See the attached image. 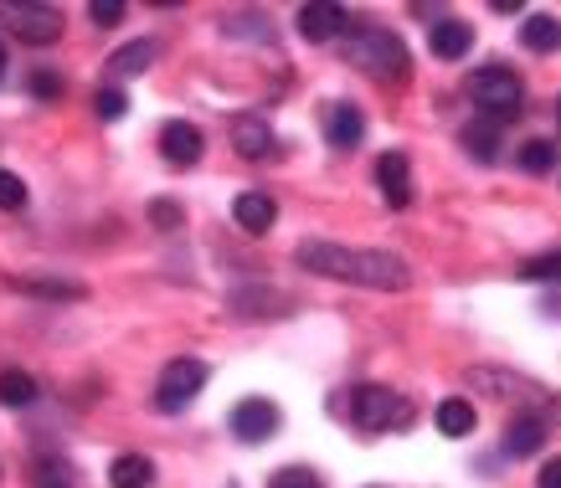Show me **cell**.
I'll use <instances>...</instances> for the list:
<instances>
[{
	"label": "cell",
	"instance_id": "cell-19",
	"mask_svg": "<svg viewBox=\"0 0 561 488\" xmlns=\"http://www.w3.org/2000/svg\"><path fill=\"white\" fill-rule=\"evenodd\" d=\"M11 288H21V293H36V299H88L83 283L47 278V272H21V278H11Z\"/></svg>",
	"mask_w": 561,
	"mask_h": 488
},
{
	"label": "cell",
	"instance_id": "cell-30",
	"mask_svg": "<svg viewBox=\"0 0 561 488\" xmlns=\"http://www.w3.org/2000/svg\"><path fill=\"white\" fill-rule=\"evenodd\" d=\"M21 206H26V181L0 170V211H21Z\"/></svg>",
	"mask_w": 561,
	"mask_h": 488
},
{
	"label": "cell",
	"instance_id": "cell-7",
	"mask_svg": "<svg viewBox=\"0 0 561 488\" xmlns=\"http://www.w3.org/2000/svg\"><path fill=\"white\" fill-rule=\"evenodd\" d=\"M5 21H11V36L26 47H47L62 36V11H51V5H11Z\"/></svg>",
	"mask_w": 561,
	"mask_h": 488
},
{
	"label": "cell",
	"instance_id": "cell-25",
	"mask_svg": "<svg viewBox=\"0 0 561 488\" xmlns=\"http://www.w3.org/2000/svg\"><path fill=\"white\" fill-rule=\"evenodd\" d=\"M32 488H78V473L62 457H36L32 463Z\"/></svg>",
	"mask_w": 561,
	"mask_h": 488
},
{
	"label": "cell",
	"instance_id": "cell-18",
	"mask_svg": "<svg viewBox=\"0 0 561 488\" xmlns=\"http://www.w3.org/2000/svg\"><path fill=\"white\" fill-rule=\"evenodd\" d=\"M474 406L463 402V396H443L438 411H433V427H438L443 438H469L474 432Z\"/></svg>",
	"mask_w": 561,
	"mask_h": 488
},
{
	"label": "cell",
	"instance_id": "cell-33",
	"mask_svg": "<svg viewBox=\"0 0 561 488\" xmlns=\"http://www.w3.org/2000/svg\"><path fill=\"white\" fill-rule=\"evenodd\" d=\"M268 488H320V478H314L309 468H284V473H273Z\"/></svg>",
	"mask_w": 561,
	"mask_h": 488
},
{
	"label": "cell",
	"instance_id": "cell-20",
	"mask_svg": "<svg viewBox=\"0 0 561 488\" xmlns=\"http://www.w3.org/2000/svg\"><path fill=\"white\" fill-rule=\"evenodd\" d=\"M108 484L114 488H150L154 484V463L145 453H124L108 463Z\"/></svg>",
	"mask_w": 561,
	"mask_h": 488
},
{
	"label": "cell",
	"instance_id": "cell-2",
	"mask_svg": "<svg viewBox=\"0 0 561 488\" xmlns=\"http://www.w3.org/2000/svg\"><path fill=\"white\" fill-rule=\"evenodd\" d=\"M469 386L484 391V396H500V402H511L515 411H526V417L561 421V391L541 386V381H530V375H520V371H500V365H474V371H469Z\"/></svg>",
	"mask_w": 561,
	"mask_h": 488
},
{
	"label": "cell",
	"instance_id": "cell-35",
	"mask_svg": "<svg viewBox=\"0 0 561 488\" xmlns=\"http://www.w3.org/2000/svg\"><path fill=\"white\" fill-rule=\"evenodd\" d=\"M5 68H11V57H5V42H0V78H5Z\"/></svg>",
	"mask_w": 561,
	"mask_h": 488
},
{
	"label": "cell",
	"instance_id": "cell-36",
	"mask_svg": "<svg viewBox=\"0 0 561 488\" xmlns=\"http://www.w3.org/2000/svg\"><path fill=\"white\" fill-rule=\"evenodd\" d=\"M557 118H561V98H557Z\"/></svg>",
	"mask_w": 561,
	"mask_h": 488
},
{
	"label": "cell",
	"instance_id": "cell-17",
	"mask_svg": "<svg viewBox=\"0 0 561 488\" xmlns=\"http://www.w3.org/2000/svg\"><path fill=\"white\" fill-rule=\"evenodd\" d=\"M232 217H238L242 232H268L273 221H278V201H273L268 190H242L238 201H232Z\"/></svg>",
	"mask_w": 561,
	"mask_h": 488
},
{
	"label": "cell",
	"instance_id": "cell-26",
	"mask_svg": "<svg viewBox=\"0 0 561 488\" xmlns=\"http://www.w3.org/2000/svg\"><path fill=\"white\" fill-rule=\"evenodd\" d=\"M520 283H561V247L557 253H541V257H526L520 268H515Z\"/></svg>",
	"mask_w": 561,
	"mask_h": 488
},
{
	"label": "cell",
	"instance_id": "cell-32",
	"mask_svg": "<svg viewBox=\"0 0 561 488\" xmlns=\"http://www.w3.org/2000/svg\"><path fill=\"white\" fill-rule=\"evenodd\" d=\"M150 221H154V232H181V206L175 201H150Z\"/></svg>",
	"mask_w": 561,
	"mask_h": 488
},
{
	"label": "cell",
	"instance_id": "cell-24",
	"mask_svg": "<svg viewBox=\"0 0 561 488\" xmlns=\"http://www.w3.org/2000/svg\"><path fill=\"white\" fill-rule=\"evenodd\" d=\"M36 402V381L26 371H0V406L11 411H26Z\"/></svg>",
	"mask_w": 561,
	"mask_h": 488
},
{
	"label": "cell",
	"instance_id": "cell-3",
	"mask_svg": "<svg viewBox=\"0 0 561 488\" xmlns=\"http://www.w3.org/2000/svg\"><path fill=\"white\" fill-rule=\"evenodd\" d=\"M345 62L360 72H371V78H391V83H402L412 68L402 36H391L387 26H351V32H345Z\"/></svg>",
	"mask_w": 561,
	"mask_h": 488
},
{
	"label": "cell",
	"instance_id": "cell-14",
	"mask_svg": "<svg viewBox=\"0 0 561 488\" xmlns=\"http://www.w3.org/2000/svg\"><path fill=\"white\" fill-rule=\"evenodd\" d=\"M427 47H433V57H443V62H459V57H469V47H474V26L459 16H443L427 26Z\"/></svg>",
	"mask_w": 561,
	"mask_h": 488
},
{
	"label": "cell",
	"instance_id": "cell-28",
	"mask_svg": "<svg viewBox=\"0 0 561 488\" xmlns=\"http://www.w3.org/2000/svg\"><path fill=\"white\" fill-rule=\"evenodd\" d=\"M26 88H32V98H36V103H57L62 93H68L62 72H51V68H36L32 78H26Z\"/></svg>",
	"mask_w": 561,
	"mask_h": 488
},
{
	"label": "cell",
	"instance_id": "cell-27",
	"mask_svg": "<svg viewBox=\"0 0 561 488\" xmlns=\"http://www.w3.org/2000/svg\"><path fill=\"white\" fill-rule=\"evenodd\" d=\"M557 154H561V150L551 144V139H526L515 160H520V170H530V175H546V170L557 165Z\"/></svg>",
	"mask_w": 561,
	"mask_h": 488
},
{
	"label": "cell",
	"instance_id": "cell-5",
	"mask_svg": "<svg viewBox=\"0 0 561 488\" xmlns=\"http://www.w3.org/2000/svg\"><path fill=\"white\" fill-rule=\"evenodd\" d=\"M469 98L479 103V114H484V118H494V124H511V118H520L526 88H520V78H515L511 68L490 62V68H479L474 78H469Z\"/></svg>",
	"mask_w": 561,
	"mask_h": 488
},
{
	"label": "cell",
	"instance_id": "cell-12",
	"mask_svg": "<svg viewBox=\"0 0 561 488\" xmlns=\"http://www.w3.org/2000/svg\"><path fill=\"white\" fill-rule=\"evenodd\" d=\"M546 438H551V421L515 411V417L505 421V438H500V448H505V457H536L546 448Z\"/></svg>",
	"mask_w": 561,
	"mask_h": 488
},
{
	"label": "cell",
	"instance_id": "cell-13",
	"mask_svg": "<svg viewBox=\"0 0 561 488\" xmlns=\"http://www.w3.org/2000/svg\"><path fill=\"white\" fill-rule=\"evenodd\" d=\"M345 26H351V16H345L341 5H330V0L299 5V36L305 42H335V36H345Z\"/></svg>",
	"mask_w": 561,
	"mask_h": 488
},
{
	"label": "cell",
	"instance_id": "cell-4",
	"mask_svg": "<svg viewBox=\"0 0 561 488\" xmlns=\"http://www.w3.org/2000/svg\"><path fill=\"white\" fill-rule=\"evenodd\" d=\"M351 421L360 432H402V427H412V402L391 386H356L351 391Z\"/></svg>",
	"mask_w": 561,
	"mask_h": 488
},
{
	"label": "cell",
	"instance_id": "cell-29",
	"mask_svg": "<svg viewBox=\"0 0 561 488\" xmlns=\"http://www.w3.org/2000/svg\"><path fill=\"white\" fill-rule=\"evenodd\" d=\"M124 108H129V98H124V88H99V93H93V114H99L103 124H119Z\"/></svg>",
	"mask_w": 561,
	"mask_h": 488
},
{
	"label": "cell",
	"instance_id": "cell-11",
	"mask_svg": "<svg viewBox=\"0 0 561 488\" xmlns=\"http://www.w3.org/2000/svg\"><path fill=\"white\" fill-rule=\"evenodd\" d=\"M376 186L387 196L391 211H408L412 206V170H408V154L402 150H387L376 160Z\"/></svg>",
	"mask_w": 561,
	"mask_h": 488
},
{
	"label": "cell",
	"instance_id": "cell-6",
	"mask_svg": "<svg viewBox=\"0 0 561 488\" xmlns=\"http://www.w3.org/2000/svg\"><path fill=\"white\" fill-rule=\"evenodd\" d=\"M206 381H211V365H206V360H196V355H181V360H171V365L160 371V381H154V411H160V417L186 411V406L202 396Z\"/></svg>",
	"mask_w": 561,
	"mask_h": 488
},
{
	"label": "cell",
	"instance_id": "cell-8",
	"mask_svg": "<svg viewBox=\"0 0 561 488\" xmlns=\"http://www.w3.org/2000/svg\"><path fill=\"white\" fill-rule=\"evenodd\" d=\"M278 406L263 402V396H248V402L232 406V417H227V427H232V438L238 442H268L273 432H278Z\"/></svg>",
	"mask_w": 561,
	"mask_h": 488
},
{
	"label": "cell",
	"instance_id": "cell-15",
	"mask_svg": "<svg viewBox=\"0 0 561 488\" xmlns=\"http://www.w3.org/2000/svg\"><path fill=\"white\" fill-rule=\"evenodd\" d=\"M324 139H330V150H356L366 139V118H360L356 103H330L324 108Z\"/></svg>",
	"mask_w": 561,
	"mask_h": 488
},
{
	"label": "cell",
	"instance_id": "cell-21",
	"mask_svg": "<svg viewBox=\"0 0 561 488\" xmlns=\"http://www.w3.org/2000/svg\"><path fill=\"white\" fill-rule=\"evenodd\" d=\"M463 150L474 154L479 165H494V154H500V124L494 118H484L479 114L469 129H463Z\"/></svg>",
	"mask_w": 561,
	"mask_h": 488
},
{
	"label": "cell",
	"instance_id": "cell-16",
	"mask_svg": "<svg viewBox=\"0 0 561 488\" xmlns=\"http://www.w3.org/2000/svg\"><path fill=\"white\" fill-rule=\"evenodd\" d=\"M273 129L263 124V114H238L232 118V150L242 154V160H268L273 154Z\"/></svg>",
	"mask_w": 561,
	"mask_h": 488
},
{
	"label": "cell",
	"instance_id": "cell-9",
	"mask_svg": "<svg viewBox=\"0 0 561 488\" xmlns=\"http://www.w3.org/2000/svg\"><path fill=\"white\" fill-rule=\"evenodd\" d=\"M202 150H206L202 129H196V124H186V118H171V124L160 129V154H165V165L191 170L196 160H202Z\"/></svg>",
	"mask_w": 561,
	"mask_h": 488
},
{
	"label": "cell",
	"instance_id": "cell-23",
	"mask_svg": "<svg viewBox=\"0 0 561 488\" xmlns=\"http://www.w3.org/2000/svg\"><path fill=\"white\" fill-rule=\"evenodd\" d=\"M150 62H154V42H129V47L108 57V72L114 78H139V72H150Z\"/></svg>",
	"mask_w": 561,
	"mask_h": 488
},
{
	"label": "cell",
	"instance_id": "cell-31",
	"mask_svg": "<svg viewBox=\"0 0 561 488\" xmlns=\"http://www.w3.org/2000/svg\"><path fill=\"white\" fill-rule=\"evenodd\" d=\"M88 21H93L99 32L119 26V21H124V0H93V5H88Z\"/></svg>",
	"mask_w": 561,
	"mask_h": 488
},
{
	"label": "cell",
	"instance_id": "cell-22",
	"mask_svg": "<svg viewBox=\"0 0 561 488\" xmlns=\"http://www.w3.org/2000/svg\"><path fill=\"white\" fill-rule=\"evenodd\" d=\"M520 47L526 51H557L561 47V21L557 16H526V26H520Z\"/></svg>",
	"mask_w": 561,
	"mask_h": 488
},
{
	"label": "cell",
	"instance_id": "cell-1",
	"mask_svg": "<svg viewBox=\"0 0 561 488\" xmlns=\"http://www.w3.org/2000/svg\"><path fill=\"white\" fill-rule=\"evenodd\" d=\"M294 263L314 278H335V283H356V288H376V293H402L412 288V268L408 257L387 253V247H345V242H299Z\"/></svg>",
	"mask_w": 561,
	"mask_h": 488
},
{
	"label": "cell",
	"instance_id": "cell-10",
	"mask_svg": "<svg viewBox=\"0 0 561 488\" xmlns=\"http://www.w3.org/2000/svg\"><path fill=\"white\" fill-rule=\"evenodd\" d=\"M232 314L238 319H284V314H294V299L284 293V288H238L232 293Z\"/></svg>",
	"mask_w": 561,
	"mask_h": 488
},
{
	"label": "cell",
	"instance_id": "cell-34",
	"mask_svg": "<svg viewBox=\"0 0 561 488\" xmlns=\"http://www.w3.org/2000/svg\"><path fill=\"white\" fill-rule=\"evenodd\" d=\"M536 488H561V457H551L541 468V478H536Z\"/></svg>",
	"mask_w": 561,
	"mask_h": 488
}]
</instances>
